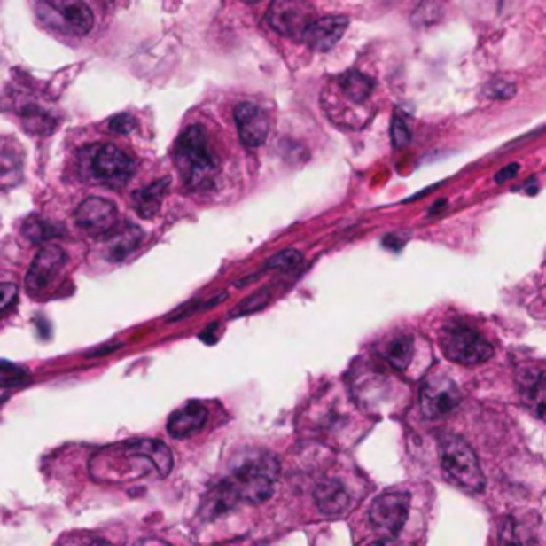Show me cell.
Returning a JSON list of instances; mask_svg holds the SVG:
<instances>
[{
  "label": "cell",
  "mask_w": 546,
  "mask_h": 546,
  "mask_svg": "<svg viewBox=\"0 0 546 546\" xmlns=\"http://www.w3.org/2000/svg\"><path fill=\"white\" fill-rule=\"evenodd\" d=\"M92 465H103L97 480H129L145 474L169 476L173 470V453L160 440H135L109 446L92 459Z\"/></svg>",
  "instance_id": "1"
},
{
  "label": "cell",
  "mask_w": 546,
  "mask_h": 546,
  "mask_svg": "<svg viewBox=\"0 0 546 546\" xmlns=\"http://www.w3.org/2000/svg\"><path fill=\"white\" fill-rule=\"evenodd\" d=\"M176 167L180 171L183 186L191 191H205L216 180L218 162L209 148L207 133L203 126H188L176 144Z\"/></svg>",
  "instance_id": "2"
},
{
  "label": "cell",
  "mask_w": 546,
  "mask_h": 546,
  "mask_svg": "<svg viewBox=\"0 0 546 546\" xmlns=\"http://www.w3.org/2000/svg\"><path fill=\"white\" fill-rule=\"evenodd\" d=\"M277 464L267 455L252 456L235 467L229 478H224L230 493L238 502L261 503L269 500L273 487H276Z\"/></svg>",
  "instance_id": "3"
},
{
  "label": "cell",
  "mask_w": 546,
  "mask_h": 546,
  "mask_svg": "<svg viewBox=\"0 0 546 546\" xmlns=\"http://www.w3.org/2000/svg\"><path fill=\"white\" fill-rule=\"evenodd\" d=\"M440 456H442L444 476L455 487L465 493L485 491V474H482L476 453L464 438H459V435L446 438L442 448H440Z\"/></svg>",
  "instance_id": "4"
},
{
  "label": "cell",
  "mask_w": 546,
  "mask_h": 546,
  "mask_svg": "<svg viewBox=\"0 0 546 546\" xmlns=\"http://www.w3.org/2000/svg\"><path fill=\"white\" fill-rule=\"evenodd\" d=\"M440 348L453 363L480 365L493 356V346L485 335L467 324L453 323L440 331Z\"/></svg>",
  "instance_id": "5"
},
{
  "label": "cell",
  "mask_w": 546,
  "mask_h": 546,
  "mask_svg": "<svg viewBox=\"0 0 546 546\" xmlns=\"http://www.w3.org/2000/svg\"><path fill=\"white\" fill-rule=\"evenodd\" d=\"M88 169H90V176L97 182L105 183V186L120 188L133 176L135 160L118 145L105 144L92 150L90 159H88Z\"/></svg>",
  "instance_id": "6"
},
{
  "label": "cell",
  "mask_w": 546,
  "mask_h": 546,
  "mask_svg": "<svg viewBox=\"0 0 546 546\" xmlns=\"http://www.w3.org/2000/svg\"><path fill=\"white\" fill-rule=\"evenodd\" d=\"M314 20L316 18L309 0H273L267 12V24L288 39H303Z\"/></svg>",
  "instance_id": "7"
},
{
  "label": "cell",
  "mask_w": 546,
  "mask_h": 546,
  "mask_svg": "<svg viewBox=\"0 0 546 546\" xmlns=\"http://www.w3.org/2000/svg\"><path fill=\"white\" fill-rule=\"evenodd\" d=\"M410 514V495L406 491H386L378 495L370 508V523L385 538H395L403 529Z\"/></svg>",
  "instance_id": "8"
},
{
  "label": "cell",
  "mask_w": 546,
  "mask_h": 546,
  "mask_svg": "<svg viewBox=\"0 0 546 546\" xmlns=\"http://www.w3.org/2000/svg\"><path fill=\"white\" fill-rule=\"evenodd\" d=\"M459 403V386L446 376H432L421 388V410L427 418L448 417Z\"/></svg>",
  "instance_id": "9"
},
{
  "label": "cell",
  "mask_w": 546,
  "mask_h": 546,
  "mask_svg": "<svg viewBox=\"0 0 546 546\" xmlns=\"http://www.w3.org/2000/svg\"><path fill=\"white\" fill-rule=\"evenodd\" d=\"M77 227L86 230V233L105 238V235L118 224V209L112 201L101 197H90L80 203L75 212Z\"/></svg>",
  "instance_id": "10"
},
{
  "label": "cell",
  "mask_w": 546,
  "mask_h": 546,
  "mask_svg": "<svg viewBox=\"0 0 546 546\" xmlns=\"http://www.w3.org/2000/svg\"><path fill=\"white\" fill-rule=\"evenodd\" d=\"M66 252L56 244H45L43 248L36 252L33 265H30L28 273H26V288L30 292H41L50 286L54 280L56 273L65 267Z\"/></svg>",
  "instance_id": "11"
},
{
  "label": "cell",
  "mask_w": 546,
  "mask_h": 546,
  "mask_svg": "<svg viewBox=\"0 0 546 546\" xmlns=\"http://www.w3.org/2000/svg\"><path fill=\"white\" fill-rule=\"evenodd\" d=\"M235 124H238V133L241 144L248 150L261 148L269 135V120L259 105L254 103H239L235 107Z\"/></svg>",
  "instance_id": "12"
},
{
  "label": "cell",
  "mask_w": 546,
  "mask_h": 546,
  "mask_svg": "<svg viewBox=\"0 0 546 546\" xmlns=\"http://www.w3.org/2000/svg\"><path fill=\"white\" fill-rule=\"evenodd\" d=\"M346 28H348V18H344V15H327V18L314 20L308 26L303 41L314 51H329L344 36Z\"/></svg>",
  "instance_id": "13"
},
{
  "label": "cell",
  "mask_w": 546,
  "mask_h": 546,
  "mask_svg": "<svg viewBox=\"0 0 546 546\" xmlns=\"http://www.w3.org/2000/svg\"><path fill=\"white\" fill-rule=\"evenodd\" d=\"M519 395L534 417L546 421V374L538 370H525L519 374Z\"/></svg>",
  "instance_id": "14"
},
{
  "label": "cell",
  "mask_w": 546,
  "mask_h": 546,
  "mask_svg": "<svg viewBox=\"0 0 546 546\" xmlns=\"http://www.w3.org/2000/svg\"><path fill=\"white\" fill-rule=\"evenodd\" d=\"M207 417H209V412L203 403L191 402L183 408L177 410V412L171 414L169 423H167V432H169L171 438H176V440L191 438V435L201 432V429L205 427Z\"/></svg>",
  "instance_id": "15"
},
{
  "label": "cell",
  "mask_w": 546,
  "mask_h": 546,
  "mask_svg": "<svg viewBox=\"0 0 546 546\" xmlns=\"http://www.w3.org/2000/svg\"><path fill=\"white\" fill-rule=\"evenodd\" d=\"M47 4L60 15L71 33L88 35L92 30L94 15L83 0H47Z\"/></svg>",
  "instance_id": "16"
},
{
  "label": "cell",
  "mask_w": 546,
  "mask_h": 546,
  "mask_svg": "<svg viewBox=\"0 0 546 546\" xmlns=\"http://www.w3.org/2000/svg\"><path fill=\"white\" fill-rule=\"evenodd\" d=\"M314 500H316L320 512L327 514V517H339V514H344L350 506L348 491L344 489V485H341L338 478H324V480H320L316 491H314Z\"/></svg>",
  "instance_id": "17"
},
{
  "label": "cell",
  "mask_w": 546,
  "mask_h": 546,
  "mask_svg": "<svg viewBox=\"0 0 546 546\" xmlns=\"http://www.w3.org/2000/svg\"><path fill=\"white\" fill-rule=\"evenodd\" d=\"M107 239V259L109 261H124L126 256H130L133 252L139 248L141 241H144V233L135 224H115V227L105 235Z\"/></svg>",
  "instance_id": "18"
},
{
  "label": "cell",
  "mask_w": 546,
  "mask_h": 546,
  "mask_svg": "<svg viewBox=\"0 0 546 546\" xmlns=\"http://www.w3.org/2000/svg\"><path fill=\"white\" fill-rule=\"evenodd\" d=\"M167 186H169V180L165 177V180L154 182V183H150V186L141 188V191L135 194V209L141 218H152L159 214L162 197H165V192H167Z\"/></svg>",
  "instance_id": "19"
},
{
  "label": "cell",
  "mask_w": 546,
  "mask_h": 546,
  "mask_svg": "<svg viewBox=\"0 0 546 546\" xmlns=\"http://www.w3.org/2000/svg\"><path fill=\"white\" fill-rule=\"evenodd\" d=\"M382 356L388 365L395 371H406L410 361L414 356V341L408 335H399V338L391 339L382 350Z\"/></svg>",
  "instance_id": "20"
},
{
  "label": "cell",
  "mask_w": 546,
  "mask_h": 546,
  "mask_svg": "<svg viewBox=\"0 0 546 546\" xmlns=\"http://www.w3.org/2000/svg\"><path fill=\"white\" fill-rule=\"evenodd\" d=\"M338 83H339V90L355 103L367 101V97H370L371 90H374V82L359 71L344 73V75L338 80Z\"/></svg>",
  "instance_id": "21"
},
{
  "label": "cell",
  "mask_w": 546,
  "mask_h": 546,
  "mask_svg": "<svg viewBox=\"0 0 546 546\" xmlns=\"http://www.w3.org/2000/svg\"><path fill=\"white\" fill-rule=\"evenodd\" d=\"M391 139H393V145H395L397 150L406 148V145L410 144V139H412V129H410V120H408V115L403 113V112H395V115H393Z\"/></svg>",
  "instance_id": "22"
},
{
  "label": "cell",
  "mask_w": 546,
  "mask_h": 546,
  "mask_svg": "<svg viewBox=\"0 0 546 546\" xmlns=\"http://www.w3.org/2000/svg\"><path fill=\"white\" fill-rule=\"evenodd\" d=\"M54 233H60V230H54V227L43 222V220L30 218L28 222L24 224V235L36 241V244H41V241H45V239H51L54 238Z\"/></svg>",
  "instance_id": "23"
},
{
  "label": "cell",
  "mask_w": 546,
  "mask_h": 546,
  "mask_svg": "<svg viewBox=\"0 0 546 546\" xmlns=\"http://www.w3.org/2000/svg\"><path fill=\"white\" fill-rule=\"evenodd\" d=\"M299 262H301V254H299L297 250H285V252H280V254L273 256V259L267 261L265 269L291 271V269H295Z\"/></svg>",
  "instance_id": "24"
},
{
  "label": "cell",
  "mask_w": 546,
  "mask_h": 546,
  "mask_svg": "<svg viewBox=\"0 0 546 546\" xmlns=\"http://www.w3.org/2000/svg\"><path fill=\"white\" fill-rule=\"evenodd\" d=\"M514 92H517L514 83H508L503 80H495V82H491L489 86H487V97L497 98V101H503V98H512Z\"/></svg>",
  "instance_id": "25"
},
{
  "label": "cell",
  "mask_w": 546,
  "mask_h": 546,
  "mask_svg": "<svg viewBox=\"0 0 546 546\" xmlns=\"http://www.w3.org/2000/svg\"><path fill=\"white\" fill-rule=\"evenodd\" d=\"M135 126H136V122L133 118H130L129 113L113 115V118L109 120V130H112V133L126 135V133H130V130H135Z\"/></svg>",
  "instance_id": "26"
},
{
  "label": "cell",
  "mask_w": 546,
  "mask_h": 546,
  "mask_svg": "<svg viewBox=\"0 0 546 546\" xmlns=\"http://www.w3.org/2000/svg\"><path fill=\"white\" fill-rule=\"evenodd\" d=\"M18 299V286L15 285H0V314L7 312Z\"/></svg>",
  "instance_id": "27"
},
{
  "label": "cell",
  "mask_w": 546,
  "mask_h": 546,
  "mask_svg": "<svg viewBox=\"0 0 546 546\" xmlns=\"http://www.w3.org/2000/svg\"><path fill=\"white\" fill-rule=\"evenodd\" d=\"M519 173V165L517 162H512V165H508V167H503V169L497 173L495 176V182L497 183H502V182H508L511 180V177H514Z\"/></svg>",
  "instance_id": "28"
},
{
  "label": "cell",
  "mask_w": 546,
  "mask_h": 546,
  "mask_svg": "<svg viewBox=\"0 0 546 546\" xmlns=\"http://www.w3.org/2000/svg\"><path fill=\"white\" fill-rule=\"evenodd\" d=\"M244 3H261V0H244Z\"/></svg>",
  "instance_id": "29"
}]
</instances>
